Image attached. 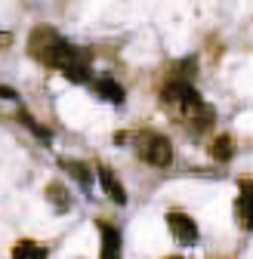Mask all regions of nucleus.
Returning a JSON list of instances; mask_svg holds the SVG:
<instances>
[{
	"instance_id": "nucleus-1",
	"label": "nucleus",
	"mask_w": 253,
	"mask_h": 259,
	"mask_svg": "<svg viewBox=\"0 0 253 259\" xmlns=\"http://www.w3.org/2000/svg\"><path fill=\"white\" fill-rule=\"evenodd\" d=\"M50 68L62 71L71 83H87L93 74H90V50L87 47H77V44H68V40H62L53 53V62H50Z\"/></svg>"
},
{
	"instance_id": "nucleus-2",
	"label": "nucleus",
	"mask_w": 253,
	"mask_h": 259,
	"mask_svg": "<svg viewBox=\"0 0 253 259\" xmlns=\"http://www.w3.org/2000/svg\"><path fill=\"white\" fill-rule=\"evenodd\" d=\"M136 151L151 167H170V160H173V145L161 133H139L136 136Z\"/></svg>"
},
{
	"instance_id": "nucleus-3",
	"label": "nucleus",
	"mask_w": 253,
	"mask_h": 259,
	"mask_svg": "<svg viewBox=\"0 0 253 259\" xmlns=\"http://www.w3.org/2000/svg\"><path fill=\"white\" fill-rule=\"evenodd\" d=\"M161 99H164V105L179 108V114H182L188 105L201 102V96H198V90H195L192 83H188L185 77H176V80H170V83L161 90Z\"/></svg>"
},
{
	"instance_id": "nucleus-4",
	"label": "nucleus",
	"mask_w": 253,
	"mask_h": 259,
	"mask_svg": "<svg viewBox=\"0 0 253 259\" xmlns=\"http://www.w3.org/2000/svg\"><path fill=\"white\" fill-rule=\"evenodd\" d=\"M59 44H62V37L56 34L53 28H37V31H31V37H28V53L34 56L37 62L50 65V62H53V53H56Z\"/></svg>"
},
{
	"instance_id": "nucleus-5",
	"label": "nucleus",
	"mask_w": 253,
	"mask_h": 259,
	"mask_svg": "<svg viewBox=\"0 0 253 259\" xmlns=\"http://www.w3.org/2000/svg\"><path fill=\"white\" fill-rule=\"evenodd\" d=\"M167 229H170V235H173L179 244H195V241L201 238L195 219L188 216V213H179V210H170V213H167Z\"/></svg>"
},
{
	"instance_id": "nucleus-6",
	"label": "nucleus",
	"mask_w": 253,
	"mask_h": 259,
	"mask_svg": "<svg viewBox=\"0 0 253 259\" xmlns=\"http://www.w3.org/2000/svg\"><path fill=\"white\" fill-rule=\"evenodd\" d=\"M182 117H185V123L192 126L195 133H204V130H210V126H213L216 111H213V105H207V102L201 99V102H195V105H188V108L182 111Z\"/></svg>"
},
{
	"instance_id": "nucleus-7",
	"label": "nucleus",
	"mask_w": 253,
	"mask_h": 259,
	"mask_svg": "<svg viewBox=\"0 0 253 259\" xmlns=\"http://www.w3.org/2000/svg\"><path fill=\"white\" fill-rule=\"evenodd\" d=\"M235 213L241 219V225L247 232H253V179H244L238 185V204H235Z\"/></svg>"
},
{
	"instance_id": "nucleus-8",
	"label": "nucleus",
	"mask_w": 253,
	"mask_h": 259,
	"mask_svg": "<svg viewBox=\"0 0 253 259\" xmlns=\"http://www.w3.org/2000/svg\"><path fill=\"white\" fill-rule=\"evenodd\" d=\"M99 238H102V247H99V259H120V232L108 222H99Z\"/></svg>"
},
{
	"instance_id": "nucleus-9",
	"label": "nucleus",
	"mask_w": 253,
	"mask_h": 259,
	"mask_svg": "<svg viewBox=\"0 0 253 259\" xmlns=\"http://www.w3.org/2000/svg\"><path fill=\"white\" fill-rule=\"evenodd\" d=\"M93 90H96L99 99H105V102H111V105H123V99H126L123 87H120L114 77H99V80H93Z\"/></svg>"
},
{
	"instance_id": "nucleus-10",
	"label": "nucleus",
	"mask_w": 253,
	"mask_h": 259,
	"mask_svg": "<svg viewBox=\"0 0 253 259\" xmlns=\"http://www.w3.org/2000/svg\"><path fill=\"white\" fill-rule=\"evenodd\" d=\"M99 182H102V188H105V194H108V198L114 201V204H126V188L120 185V179L108 170V167H99Z\"/></svg>"
},
{
	"instance_id": "nucleus-11",
	"label": "nucleus",
	"mask_w": 253,
	"mask_h": 259,
	"mask_svg": "<svg viewBox=\"0 0 253 259\" xmlns=\"http://www.w3.org/2000/svg\"><path fill=\"white\" fill-rule=\"evenodd\" d=\"M62 170H65L68 176H74V179H77V185H80L83 191H90V188H93V173H90V167H87V164H80V160H62Z\"/></svg>"
},
{
	"instance_id": "nucleus-12",
	"label": "nucleus",
	"mask_w": 253,
	"mask_h": 259,
	"mask_svg": "<svg viewBox=\"0 0 253 259\" xmlns=\"http://www.w3.org/2000/svg\"><path fill=\"white\" fill-rule=\"evenodd\" d=\"M210 154H213V160H219V164H229V160L235 157V142H232V136H216L213 139V145H210Z\"/></svg>"
},
{
	"instance_id": "nucleus-13",
	"label": "nucleus",
	"mask_w": 253,
	"mask_h": 259,
	"mask_svg": "<svg viewBox=\"0 0 253 259\" xmlns=\"http://www.w3.org/2000/svg\"><path fill=\"white\" fill-rule=\"evenodd\" d=\"M13 259H47V247H40L37 241H19L13 247Z\"/></svg>"
},
{
	"instance_id": "nucleus-14",
	"label": "nucleus",
	"mask_w": 253,
	"mask_h": 259,
	"mask_svg": "<svg viewBox=\"0 0 253 259\" xmlns=\"http://www.w3.org/2000/svg\"><path fill=\"white\" fill-rule=\"evenodd\" d=\"M47 201L56 210H68L71 207V198H68V191H65V185H62V182H50L47 185Z\"/></svg>"
},
{
	"instance_id": "nucleus-15",
	"label": "nucleus",
	"mask_w": 253,
	"mask_h": 259,
	"mask_svg": "<svg viewBox=\"0 0 253 259\" xmlns=\"http://www.w3.org/2000/svg\"><path fill=\"white\" fill-rule=\"evenodd\" d=\"M22 123H25V126L31 130V133H37V136H40L44 142H50V139H53V136H50V130H47V126H40V123H34V120H31V117H28L25 111H22Z\"/></svg>"
},
{
	"instance_id": "nucleus-16",
	"label": "nucleus",
	"mask_w": 253,
	"mask_h": 259,
	"mask_svg": "<svg viewBox=\"0 0 253 259\" xmlns=\"http://www.w3.org/2000/svg\"><path fill=\"white\" fill-rule=\"evenodd\" d=\"M0 99H16V90H10V87H0Z\"/></svg>"
},
{
	"instance_id": "nucleus-17",
	"label": "nucleus",
	"mask_w": 253,
	"mask_h": 259,
	"mask_svg": "<svg viewBox=\"0 0 253 259\" xmlns=\"http://www.w3.org/2000/svg\"><path fill=\"white\" fill-rule=\"evenodd\" d=\"M167 259H182V256H167Z\"/></svg>"
}]
</instances>
